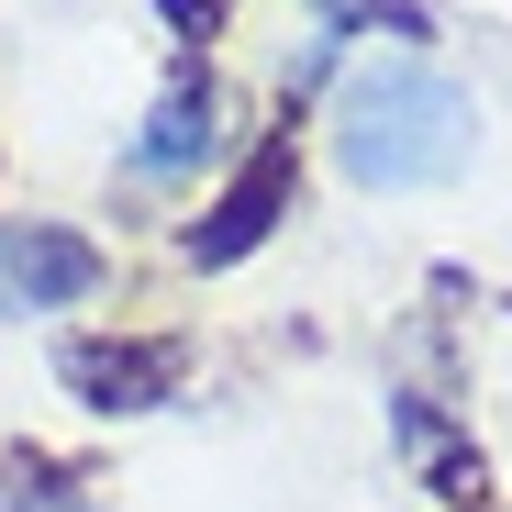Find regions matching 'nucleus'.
<instances>
[{
	"instance_id": "obj_1",
	"label": "nucleus",
	"mask_w": 512,
	"mask_h": 512,
	"mask_svg": "<svg viewBox=\"0 0 512 512\" xmlns=\"http://www.w3.org/2000/svg\"><path fill=\"white\" fill-rule=\"evenodd\" d=\"M334 156H346L357 190H435L479 156V101L435 67H357L346 90H334Z\"/></svg>"
},
{
	"instance_id": "obj_2",
	"label": "nucleus",
	"mask_w": 512,
	"mask_h": 512,
	"mask_svg": "<svg viewBox=\"0 0 512 512\" xmlns=\"http://www.w3.org/2000/svg\"><path fill=\"white\" fill-rule=\"evenodd\" d=\"M56 379L90 401V412H167L190 379V334H67L56 346Z\"/></svg>"
},
{
	"instance_id": "obj_3",
	"label": "nucleus",
	"mask_w": 512,
	"mask_h": 512,
	"mask_svg": "<svg viewBox=\"0 0 512 512\" xmlns=\"http://www.w3.org/2000/svg\"><path fill=\"white\" fill-rule=\"evenodd\" d=\"M290 190H301V145H290V112H279V134L223 179V201L179 234V256H190V268H234V256H256V245L290 223Z\"/></svg>"
},
{
	"instance_id": "obj_4",
	"label": "nucleus",
	"mask_w": 512,
	"mask_h": 512,
	"mask_svg": "<svg viewBox=\"0 0 512 512\" xmlns=\"http://www.w3.org/2000/svg\"><path fill=\"white\" fill-rule=\"evenodd\" d=\"M112 279V256L67 223H0V301L12 312H67Z\"/></svg>"
},
{
	"instance_id": "obj_5",
	"label": "nucleus",
	"mask_w": 512,
	"mask_h": 512,
	"mask_svg": "<svg viewBox=\"0 0 512 512\" xmlns=\"http://www.w3.org/2000/svg\"><path fill=\"white\" fill-rule=\"evenodd\" d=\"M212 123H223L212 67L179 56V67H167V90H156V112H145V134H134V179H190L201 145H212Z\"/></svg>"
},
{
	"instance_id": "obj_6",
	"label": "nucleus",
	"mask_w": 512,
	"mask_h": 512,
	"mask_svg": "<svg viewBox=\"0 0 512 512\" xmlns=\"http://www.w3.org/2000/svg\"><path fill=\"white\" fill-rule=\"evenodd\" d=\"M0 490H12V512H101L90 490V468H67V457H45V446H12L0 457Z\"/></svg>"
},
{
	"instance_id": "obj_7",
	"label": "nucleus",
	"mask_w": 512,
	"mask_h": 512,
	"mask_svg": "<svg viewBox=\"0 0 512 512\" xmlns=\"http://www.w3.org/2000/svg\"><path fill=\"white\" fill-rule=\"evenodd\" d=\"M312 12H323V23H390L401 45H423V12H412V0H312Z\"/></svg>"
},
{
	"instance_id": "obj_8",
	"label": "nucleus",
	"mask_w": 512,
	"mask_h": 512,
	"mask_svg": "<svg viewBox=\"0 0 512 512\" xmlns=\"http://www.w3.org/2000/svg\"><path fill=\"white\" fill-rule=\"evenodd\" d=\"M156 23L179 34V45H212V34L234 23V0H156Z\"/></svg>"
}]
</instances>
